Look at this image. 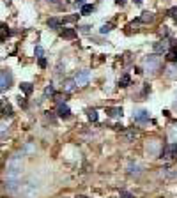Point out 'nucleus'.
Instances as JSON below:
<instances>
[{
  "mask_svg": "<svg viewBox=\"0 0 177 198\" xmlns=\"http://www.w3.org/2000/svg\"><path fill=\"white\" fill-rule=\"evenodd\" d=\"M22 166H23V152H16L7 159V181H18L20 173H22Z\"/></svg>",
  "mask_w": 177,
  "mask_h": 198,
  "instance_id": "1",
  "label": "nucleus"
},
{
  "mask_svg": "<svg viewBox=\"0 0 177 198\" xmlns=\"http://www.w3.org/2000/svg\"><path fill=\"white\" fill-rule=\"evenodd\" d=\"M144 67H145V71H147V73L154 74V73L161 67V57L158 55V53H154V55H149V57H145V60H144Z\"/></svg>",
  "mask_w": 177,
  "mask_h": 198,
  "instance_id": "2",
  "label": "nucleus"
},
{
  "mask_svg": "<svg viewBox=\"0 0 177 198\" xmlns=\"http://www.w3.org/2000/svg\"><path fill=\"white\" fill-rule=\"evenodd\" d=\"M74 82H76V87H85L90 82V71L88 69H83V71H78L76 76H74Z\"/></svg>",
  "mask_w": 177,
  "mask_h": 198,
  "instance_id": "3",
  "label": "nucleus"
},
{
  "mask_svg": "<svg viewBox=\"0 0 177 198\" xmlns=\"http://www.w3.org/2000/svg\"><path fill=\"white\" fill-rule=\"evenodd\" d=\"M12 83V74L9 71H0V92H6Z\"/></svg>",
  "mask_w": 177,
  "mask_h": 198,
  "instance_id": "4",
  "label": "nucleus"
},
{
  "mask_svg": "<svg viewBox=\"0 0 177 198\" xmlns=\"http://www.w3.org/2000/svg\"><path fill=\"white\" fill-rule=\"evenodd\" d=\"M160 158H177V143H168L165 147L161 148L160 152Z\"/></svg>",
  "mask_w": 177,
  "mask_h": 198,
  "instance_id": "5",
  "label": "nucleus"
},
{
  "mask_svg": "<svg viewBox=\"0 0 177 198\" xmlns=\"http://www.w3.org/2000/svg\"><path fill=\"white\" fill-rule=\"evenodd\" d=\"M133 120L138 122V124H144V122L149 120V111L147 110H136L133 113Z\"/></svg>",
  "mask_w": 177,
  "mask_h": 198,
  "instance_id": "6",
  "label": "nucleus"
},
{
  "mask_svg": "<svg viewBox=\"0 0 177 198\" xmlns=\"http://www.w3.org/2000/svg\"><path fill=\"white\" fill-rule=\"evenodd\" d=\"M106 115L112 117V119H121L122 115H124V111H122L121 106H110V108H106Z\"/></svg>",
  "mask_w": 177,
  "mask_h": 198,
  "instance_id": "7",
  "label": "nucleus"
},
{
  "mask_svg": "<svg viewBox=\"0 0 177 198\" xmlns=\"http://www.w3.org/2000/svg\"><path fill=\"white\" fill-rule=\"evenodd\" d=\"M170 50V41H160V43H154V53H166Z\"/></svg>",
  "mask_w": 177,
  "mask_h": 198,
  "instance_id": "8",
  "label": "nucleus"
},
{
  "mask_svg": "<svg viewBox=\"0 0 177 198\" xmlns=\"http://www.w3.org/2000/svg\"><path fill=\"white\" fill-rule=\"evenodd\" d=\"M62 88H64V92H73V90L76 88V82H74V78H67V80H64Z\"/></svg>",
  "mask_w": 177,
  "mask_h": 198,
  "instance_id": "9",
  "label": "nucleus"
},
{
  "mask_svg": "<svg viewBox=\"0 0 177 198\" xmlns=\"http://www.w3.org/2000/svg\"><path fill=\"white\" fill-rule=\"evenodd\" d=\"M69 115H71V110H69V106L64 105V103H62V105H59V117H60V119H67Z\"/></svg>",
  "mask_w": 177,
  "mask_h": 198,
  "instance_id": "10",
  "label": "nucleus"
},
{
  "mask_svg": "<svg viewBox=\"0 0 177 198\" xmlns=\"http://www.w3.org/2000/svg\"><path fill=\"white\" fill-rule=\"evenodd\" d=\"M60 35H62L64 39H74V37L78 35V32L74 30V28H64Z\"/></svg>",
  "mask_w": 177,
  "mask_h": 198,
  "instance_id": "11",
  "label": "nucleus"
},
{
  "mask_svg": "<svg viewBox=\"0 0 177 198\" xmlns=\"http://www.w3.org/2000/svg\"><path fill=\"white\" fill-rule=\"evenodd\" d=\"M9 35H11V30H9V27L2 23V25H0V41H6Z\"/></svg>",
  "mask_w": 177,
  "mask_h": 198,
  "instance_id": "12",
  "label": "nucleus"
},
{
  "mask_svg": "<svg viewBox=\"0 0 177 198\" xmlns=\"http://www.w3.org/2000/svg\"><path fill=\"white\" fill-rule=\"evenodd\" d=\"M127 172H129V175H140L142 172H140V166L136 163H129L127 165Z\"/></svg>",
  "mask_w": 177,
  "mask_h": 198,
  "instance_id": "13",
  "label": "nucleus"
},
{
  "mask_svg": "<svg viewBox=\"0 0 177 198\" xmlns=\"http://www.w3.org/2000/svg\"><path fill=\"white\" fill-rule=\"evenodd\" d=\"M20 88H22V92H25L27 96H30V94L34 92V87H32V83H28V82H23L22 85H20Z\"/></svg>",
  "mask_w": 177,
  "mask_h": 198,
  "instance_id": "14",
  "label": "nucleus"
},
{
  "mask_svg": "<svg viewBox=\"0 0 177 198\" xmlns=\"http://www.w3.org/2000/svg\"><path fill=\"white\" fill-rule=\"evenodd\" d=\"M48 27L50 28H60L62 20H59V18H50V20H48Z\"/></svg>",
  "mask_w": 177,
  "mask_h": 198,
  "instance_id": "15",
  "label": "nucleus"
},
{
  "mask_svg": "<svg viewBox=\"0 0 177 198\" xmlns=\"http://www.w3.org/2000/svg\"><path fill=\"white\" fill-rule=\"evenodd\" d=\"M166 60H170L172 64H177V50H168L166 51Z\"/></svg>",
  "mask_w": 177,
  "mask_h": 198,
  "instance_id": "16",
  "label": "nucleus"
},
{
  "mask_svg": "<svg viewBox=\"0 0 177 198\" xmlns=\"http://www.w3.org/2000/svg\"><path fill=\"white\" fill-rule=\"evenodd\" d=\"M140 21L142 23H152L154 21V14H152V12H144V14L140 16Z\"/></svg>",
  "mask_w": 177,
  "mask_h": 198,
  "instance_id": "17",
  "label": "nucleus"
},
{
  "mask_svg": "<svg viewBox=\"0 0 177 198\" xmlns=\"http://www.w3.org/2000/svg\"><path fill=\"white\" fill-rule=\"evenodd\" d=\"M129 85H131V78H129V74L121 76V80H119V87H129Z\"/></svg>",
  "mask_w": 177,
  "mask_h": 198,
  "instance_id": "18",
  "label": "nucleus"
},
{
  "mask_svg": "<svg viewBox=\"0 0 177 198\" xmlns=\"http://www.w3.org/2000/svg\"><path fill=\"white\" fill-rule=\"evenodd\" d=\"M92 11H94V7L90 6V4H85V6H82V9H80V14H82V16H88Z\"/></svg>",
  "mask_w": 177,
  "mask_h": 198,
  "instance_id": "19",
  "label": "nucleus"
},
{
  "mask_svg": "<svg viewBox=\"0 0 177 198\" xmlns=\"http://www.w3.org/2000/svg\"><path fill=\"white\" fill-rule=\"evenodd\" d=\"M87 119L90 122H98L99 115H98V111H96V110H87Z\"/></svg>",
  "mask_w": 177,
  "mask_h": 198,
  "instance_id": "20",
  "label": "nucleus"
},
{
  "mask_svg": "<svg viewBox=\"0 0 177 198\" xmlns=\"http://www.w3.org/2000/svg\"><path fill=\"white\" fill-rule=\"evenodd\" d=\"M124 136H126V140H127V142H133L135 138L138 136V131H136V129H131V131H126V134H124Z\"/></svg>",
  "mask_w": 177,
  "mask_h": 198,
  "instance_id": "21",
  "label": "nucleus"
},
{
  "mask_svg": "<svg viewBox=\"0 0 177 198\" xmlns=\"http://www.w3.org/2000/svg\"><path fill=\"white\" fill-rule=\"evenodd\" d=\"M166 76L177 78V67L175 66H170V67H168V69H166Z\"/></svg>",
  "mask_w": 177,
  "mask_h": 198,
  "instance_id": "22",
  "label": "nucleus"
},
{
  "mask_svg": "<svg viewBox=\"0 0 177 198\" xmlns=\"http://www.w3.org/2000/svg\"><path fill=\"white\" fill-rule=\"evenodd\" d=\"M112 28H113L112 23H105V25L99 28V34H108V32H112Z\"/></svg>",
  "mask_w": 177,
  "mask_h": 198,
  "instance_id": "23",
  "label": "nucleus"
},
{
  "mask_svg": "<svg viewBox=\"0 0 177 198\" xmlns=\"http://www.w3.org/2000/svg\"><path fill=\"white\" fill-rule=\"evenodd\" d=\"M78 18H80V14H73V16H66L64 20H62V23H73V21H78Z\"/></svg>",
  "mask_w": 177,
  "mask_h": 198,
  "instance_id": "24",
  "label": "nucleus"
},
{
  "mask_svg": "<svg viewBox=\"0 0 177 198\" xmlns=\"http://www.w3.org/2000/svg\"><path fill=\"white\" fill-rule=\"evenodd\" d=\"M55 94V88H53V85H46V88H44V96H53Z\"/></svg>",
  "mask_w": 177,
  "mask_h": 198,
  "instance_id": "25",
  "label": "nucleus"
},
{
  "mask_svg": "<svg viewBox=\"0 0 177 198\" xmlns=\"http://www.w3.org/2000/svg\"><path fill=\"white\" fill-rule=\"evenodd\" d=\"M34 51H36V57H39V59H43V57H44V50L41 48V46H36Z\"/></svg>",
  "mask_w": 177,
  "mask_h": 198,
  "instance_id": "26",
  "label": "nucleus"
},
{
  "mask_svg": "<svg viewBox=\"0 0 177 198\" xmlns=\"http://www.w3.org/2000/svg\"><path fill=\"white\" fill-rule=\"evenodd\" d=\"M168 16L177 20V7H170V9H168Z\"/></svg>",
  "mask_w": 177,
  "mask_h": 198,
  "instance_id": "27",
  "label": "nucleus"
},
{
  "mask_svg": "<svg viewBox=\"0 0 177 198\" xmlns=\"http://www.w3.org/2000/svg\"><path fill=\"white\" fill-rule=\"evenodd\" d=\"M46 66H48V62H46V59H44V57H43V59H39V67H41V69H44Z\"/></svg>",
  "mask_w": 177,
  "mask_h": 198,
  "instance_id": "28",
  "label": "nucleus"
},
{
  "mask_svg": "<svg viewBox=\"0 0 177 198\" xmlns=\"http://www.w3.org/2000/svg\"><path fill=\"white\" fill-rule=\"evenodd\" d=\"M18 105L22 106V108H25V106H27V99H25V97H20V99H18Z\"/></svg>",
  "mask_w": 177,
  "mask_h": 198,
  "instance_id": "29",
  "label": "nucleus"
},
{
  "mask_svg": "<svg viewBox=\"0 0 177 198\" xmlns=\"http://www.w3.org/2000/svg\"><path fill=\"white\" fill-rule=\"evenodd\" d=\"M121 196L122 198H133V195L131 193H127V191H121Z\"/></svg>",
  "mask_w": 177,
  "mask_h": 198,
  "instance_id": "30",
  "label": "nucleus"
},
{
  "mask_svg": "<svg viewBox=\"0 0 177 198\" xmlns=\"http://www.w3.org/2000/svg\"><path fill=\"white\" fill-rule=\"evenodd\" d=\"M170 136H172V138H177V126H175V127H172V131H170Z\"/></svg>",
  "mask_w": 177,
  "mask_h": 198,
  "instance_id": "31",
  "label": "nucleus"
},
{
  "mask_svg": "<svg viewBox=\"0 0 177 198\" xmlns=\"http://www.w3.org/2000/svg\"><path fill=\"white\" fill-rule=\"evenodd\" d=\"M25 152H28V154L34 152V145H27V147H25Z\"/></svg>",
  "mask_w": 177,
  "mask_h": 198,
  "instance_id": "32",
  "label": "nucleus"
},
{
  "mask_svg": "<svg viewBox=\"0 0 177 198\" xmlns=\"http://www.w3.org/2000/svg\"><path fill=\"white\" fill-rule=\"evenodd\" d=\"M74 4H76V6H80V7H82V6H85V0H76Z\"/></svg>",
  "mask_w": 177,
  "mask_h": 198,
  "instance_id": "33",
  "label": "nucleus"
},
{
  "mask_svg": "<svg viewBox=\"0 0 177 198\" xmlns=\"http://www.w3.org/2000/svg\"><path fill=\"white\" fill-rule=\"evenodd\" d=\"M124 2H126V0H117V4H119V6H124Z\"/></svg>",
  "mask_w": 177,
  "mask_h": 198,
  "instance_id": "34",
  "label": "nucleus"
},
{
  "mask_svg": "<svg viewBox=\"0 0 177 198\" xmlns=\"http://www.w3.org/2000/svg\"><path fill=\"white\" fill-rule=\"evenodd\" d=\"M133 2H135L136 6H140V4H142V0H133Z\"/></svg>",
  "mask_w": 177,
  "mask_h": 198,
  "instance_id": "35",
  "label": "nucleus"
},
{
  "mask_svg": "<svg viewBox=\"0 0 177 198\" xmlns=\"http://www.w3.org/2000/svg\"><path fill=\"white\" fill-rule=\"evenodd\" d=\"M48 2H51V4H59V0H48Z\"/></svg>",
  "mask_w": 177,
  "mask_h": 198,
  "instance_id": "36",
  "label": "nucleus"
},
{
  "mask_svg": "<svg viewBox=\"0 0 177 198\" xmlns=\"http://www.w3.org/2000/svg\"><path fill=\"white\" fill-rule=\"evenodd\" d=\"M76 198H87V196H83V195H80V196H76Z\"/></svg>",
  "mask_w": 177,
  "mask_h": 198,
  "instance_id": "37",
  "label": "nucleus"
}]
</instances>
